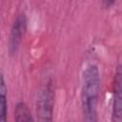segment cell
<instances>
[{
	"label": "cell",
	"instance_id": "cell-1",
	"mask_svg": "<svg viewBox=\"0 0 122 122\" xmlns=\"http://www.w3.org/2000/svg\"><path fill=\"white\" fill-rule=\"evenodd\" d=\"M100 93V73L95 65H89L82 74L81 106L85 122H97Z\"/></svg>",
	"mask_w": 122,
	"mask_h": 122
},
{
	"label": "cell",
	"instance_id": "cell-2",
	"mask_svg": "<svg viewBox=\"0 0 122 122\" xmlns=\"http://www.w3.org/2000/svg\"><path fill=\"white\" fill-rule=\"evenodd\" d=\"M54 92L51 81L41 89L36 101V117L37 122H52Z\"/></svg>",
	"mask_w": 122,
	"mask_h": 122
},
{
	"label": "cell",
	"instance_id": "cell-3",
	"mask_svg": "<svg viewBox=\"0 0 122 122\" xmlns=\"http://www.w3.org/2000/svg\"><path fill=\"white\" fill-rule=\"evenodd\" d=\"M112 121L122 122V65L118 66L114 76L112 85Z\"/></svg>",
	"mask_w": 122,
	"mask_h": 122
},
{
	"label": "cell",
	"instance_id": "cell-4",
	"mask_svg": "<svg viewBox=\"0 0 122 122\" xmlns=\"http://www.w3.org/2000/svg\"><path fill=\"white\" fill-rule=\"evenodd\" d=\"M26 26H27V20L25 14L21 13L17 15L11 25L9 41H8V48L10 54H14L17 51L21 44L24 32L26 30Z\"/></svg>",
	"mask_w": 122,
	"mask_h": 122
},
{
	"label": "cell",
	"instance_id": "cell-5",
	"mask_svg": "<svg viewBox=\"0 0 122 122\" xmlns=\"http://www.w3.org/2000/svg\"><path fill=\"white\" fill-rule=\"evenodd\" d=\"M14 122H35L28 105L18 102L14 108Z\"/></svg>",
	"mask_w": 122,
	"mask_h": 122
},
{
	"label": "cell",
	"instance_id": "cell-6",
	"mask_svg": "<svg viewBox=\"0 0 122 122\" xmlns=\"http://www.w3.org/2000/svg\"><path fill=\"white\" fill-rule=\"evenodd\" d=\"M0 79V122H7V86L3 74H1Z\"/></svg>",
	"mask_w": 122,
	"mask_h": 122
}]
</instances>
